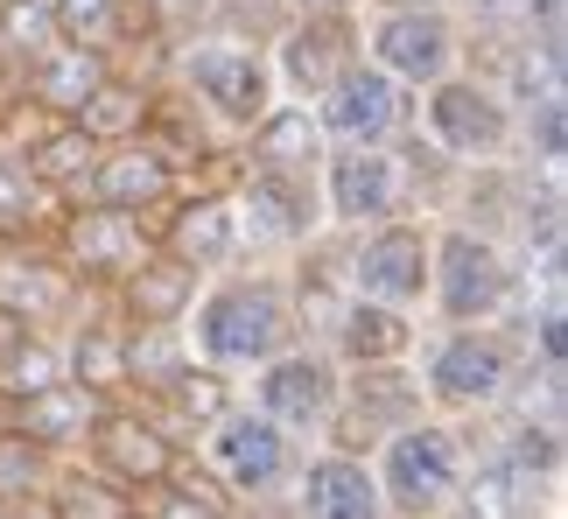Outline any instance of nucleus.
Listing matches in <instances>:
<instances>
[{
    "mask_svg": "<svg viewBox=\"0 0 568 519\" xmlns=\"http://www.w3.org/2000/svg\"><path fill=\"white\" fill-rule=\"evenodd\" d=\"M183 344L196 365L225 379H253L267 358L295 352L302 330H295V295H288V274L281 267H232V274H211L196 309L183 323Z\"/></svg>",
    "mask_w": 568,
    "mask_h": 519,
    "instance_id": "obj_1",
    "label": "nucleus"
},
{
    "mask_svg": "<svg viewBox=\"0 0 568 519\" xmlns=\"http://www.w3.org/2000/svg\"><path fill=\"white\" fill-rule=\"evenodd\" d=\"M162 78L232 141H246L253 126L267 120V105L281 99L274 92V63H267V35L239 14V0H225V14H217L211 29L183 35L176 50H169Z\"/></svg>",
    "mask_w": 568,
    "mask_h": 519,
    "instance_id": "obj_2",
    "label": "nucleus"
},
{
    "mask_svg": "<svg viewBox=\"0 0 568 519\" xmlns=\"http://www.w3.org/2000/svg\"><path fill=\"white\" fill-rule=\"evenodd\" d=\"M534 358L519 344V323H470V330H435L428 344H414V379L428 394V415L443 421H485L506 415V400H519Z\"/></svg>",
    "mask_w": 568,
    "mask_h": 519,
    "instance_id": "obj_3",
    "label": "nucleus"
},
{
    "mask_svg": "<svg viewBox=\"0 0 568 519\" xmlns=\"http://www.w3.org/2000/svg\"><path fill=\"white\" fill-rule=\"evenodd\" d=\"M527 295V267L513 246L485 240L470 225H435V260H428V316L443 330L470 323H513V302Z\"/></svg>",
    "mask_w": 568,
    "mask_h": 519,
    "instance_id": "obj_4",
    "label": "nucleus"
},
{
    "mask_svg": "<svg viewBox=\"0 0 568 519\" xmlns=\"http://www.w3.org/2000/svg\"><path fill=\"white\" fill-rule=\"evenodd\" d=\"M414 134L456 169H491L519 155V113L506 105V84L485 71H456L414 99Z\"/></svg>",
    "mask_w": 568,
    "mask_h": 519,
    "instance_id": "obj_5",
    "label": "nucleus"
},
{
    "mask_svg": "<svg viewBox=\"0 0 568 519\" xmlns=\"http://www.w3.org/2000/svg\"><path fill=\"white\" fill-rule=\"evenodd\" d=\"M470 449H477L470 428L464 421H443V415H422L414 428H400L393 442H379L373 478H379L386 519H443V512H456Z\"/></svg>",
    "mask_w": 568,
    "mask_h": 519,
    "instance_id": "obj_6",
    "label": "nucleus"
},
{
    "mask_svg": "<svg viewBox=\"0 0 568 519\" xmlns=\"http://www.w3.org/2000/svg\"><path fill=\"white\" fill-rule=\"evenodd\" d=\"M190 457L232 491V506H260V499H288V485H295V470H302L310 449L239 400L190 442Z\"/></svg>",
    "mask_w": 568,
    "mask_h": 519,
    "instance_id": "obj_7",
    "label": "nucleus"
},
{
    "mask_svg": "<svg viewBox=\"0 0 568 519\" xmlns=\"http://www.w3.org/2000/svg\"><path fill=\"white\" fill-rule=\"evenodd\" d=\"M225 190H232V211H239V267H253L260 253L295 260L310 240L331 232L323 225V190L302 183V176H274V169L232 162Z\"/></svg>",
    "mask_w": 568,
    "mask_h": 519,
    "instance_id": "obj_8",
    "label": "nucleus"
},
{
    "mask_svg": "<svg viewBox=\"0 0 568 519\" xmlns=\"http://www.w3.org/2000/svg\"><path fill=\"white\" fill-rule=\"evenodd\" d=\"M428 415V394L414 379V358L407 365H352L337 379V415L323 428L316 449H344V457H379V442H393L400 428H414Z\"/></svg>",
    "mask_w": 568,
    "mask_h": 519,
    "instance_id": "obj_9",
    "label": "nucleus"
},
{
    "mask_svg": "<svg viewBox=\"0 0 568 519\" xmlns=\"http://www.w3.org/2000/svg\"><path fill=\"white\" fill-rule=\"evenodd\" d=\"M337 379H344V365L331 352L295 344V352L267 358L253 379H239V400H246L253 415H267L281 436H295L302 449H316L331 415H337Z\"/></svg>",
    "mask_w": 568,
    "mask_h": 519,
    "instance_id": "obj_10",
    "label": "nucleus"
},
{
    "mask_svg": "<svg viewBox=\"0 0 568 519\" xmlns=\"http://www.w3.org/2000/svg\"><path fill=\"white\" fill-rule=\"evenodd\" d=\"M358 50H365V63H379L400 92L422 99L428 84L464 71V21H456V8L373 14V21H358Z\"/></svg>",
    "mask_w": 568,
    "mask_h": 519,
    "instance_id": "obj_11",
    "label": "nucleus"
},
{
    "mask_svg": "<svg viewBox=\"0 0 568 519\" xmlns=\"http://www.w3.org/2000/svg\"><path fill=\"white\" fill-rule=\"evenodd\" d=\"M78 464L92 470V478H105L120 499H148V491L183 464V442L169 436L148 407L113 400V407H99V421H92V436H84Z\"/></svg>",
    "mask_w": 568,
    "mask_h": 519,
    "instance_id": "obj_12",
    "label": "nucleus"
},
{
    "mask_svg": "<svg viewBox=\"0 0 568 519\" xmlns=\"http://www.w3.org/2000/svg\"><path fill=\"white\" fill-rule=\"evenodd\" d=\"M428 260H435V225L393 218V225H373V232H352L344 281H352L358 302H386V309L422 316L428 309Z\"/></svg>",
    "mask_w": 568,
    "mask_h": 519,
    "instance_id": "obj_13",
    "label": "nucleus"
},
{
    "mask_svg": "<svg viewBox=\"0 0 568 519\" xmlns=\"http://www.w3.org/2000/svg\"><path fill=\"white\" fill-rule=\"evenodd\" d=\"M316 190H323V225L331 232H373L393 218H414L400 147H331Z\"/></svg>",
    "mask_w": 568,
    "mask_h": 519,
    "instance_id": "obj_14",
    "label": "nucleus"
},
{
    "mask_svg": "<svg viewBox=\"0 0 568 519\" xmlns=\"http://www.w3.org/2000/svg\"><path fill=\"white\" fill-rule=\"evenodd\" d=\"M42 246L57 253V267L71 274L84 295L105 302L148 260V225L113 218V211H99V204H63V218L50 225V240H42Z\"/></svg>",
    "mask_w": 568,
    "mask_h": 519,
    "instance_id": "obj_15",
    "label": "nucleus"
},
{
    "mask_svg": "<svg viewBox=\"0 0 568 519\" xmlns=\"http://www.w3.org/2000/svg\"><path fill=\"white\" fill-rule=\"evenodd\" d=\"M358 21L365 14H281V29L267 35V63H274V92L310 105L365 57L358 50Z\"/></svg>",
    "mask_w": 568,
    "mask_h": 519,
    "instance_id": "obj_16",
    "label": "nucleus"
},
{
    "mask_svg": "<svg viewBox=\"0 0 568 519\" xmlns=\"http://www.w3.org/2000/svg\"><path fill=\"white\" fill-rule=\"evenodd\" d=\"M310 113L331 147H393L414 126V92H400L379 63H352L323 99H310Z\"/></svg>",
    "mask_w": 568,
    "mask_h": 519,
    "instance_id": "obj_17",
    "label": "nucleus"
},
{
    "mask_svg": "<svg viewBox=\"0 0 568 519\" xmlns=\"http://www.w3.org/2000/svg\"><path fill=\"white\" fill-rule=\"evenodd\" d=\"M148 246L183 260L190 274H232L239 267V211H232V190L225 183H183L169 211L148 225Z\"/></svg>",
    "mask_w": 568,
    "mask_h": 519,
    "instance_id": "obj_18",
    "label": "nucleus"
},
{
    "mask_svg": "<svg viewBox=\"0 0 568 519\" xmlns=\"http://www.w3.org/2000/svg\"><path fill=\"white\" fill-rule=\"evenodd\" d=\"M84 309H92V295L57 267V253L42 240L0 246V316L29 323V330H42V337H63Z\"/></svg>",
    "mask_w": 568,
    "mask_h": 519,
    "instance_id": "obj_19",
    "label": "nucleus"
},
{
    "mask_svg": "<svg viewBox=\"0 0 568 519\" xmlns=\"http://www.w3.org/2000/svg\"><path fill=\"white\" fill-rule=\"evenodd\" d=\"M176 190H183V176L155 155V147H148V141H120V147L99 155V169H92V183H84L78 204H99V211H113V218L155 225Z\"/></svg>",
    "mask_w": 568,
    "mask_h": 519,
    "instance_id": "obj_20",
    "label": "nucleus"
},
{
    "mask_svg": "<svg viewBox=\"0 0 568 519\" xmlns=\"http://www.w3.org/2000/svg\"><path fill=\"white\" fill-rule=\"evenodd\" d=\"M196 295H204V274H190L183 260H169V253L148 246L141 267L105 295V309H113L120 330H183L190 309H196Z\"/></svg>",
    "mask_w": 568,
    "mask_h": 519,
    "instance_id": "obj_21",
    "label": "nucleus"
},
{
    "mask_svg": "<svg viewBox=\"0 0 568 519\" xmlns=\"http://www.w3.org/2000/svg\"><path fill=\"white\" fill-rule=\"evenodd\" d=\"M8 147H14L21 169H29L57 204H78L84 183H92V169H99V155H105L78 120H14Z\"/></svg>",
    "mask_w": 568,
    "mask_h": 519,
    "instance_id": "obj_22",
    "label": "nucleus"
},
{
    "mask_svg": "<svg viewBox=\"0 0 568 519\" xmlns=\"http://www.w3.org/2000/svg\"><path fill=\"white\" fill-rule=\"evenodd\" d=\"M288 499L302 519H386L379 478L365 457H344V449H310L288 485Z\"/></svg>",
    "mask_w": 568,
    "mask_h": 519,
    "instance_id": "obj_23",
    "label": "nucleus"
},
{
    "mask_svg": "<svg viewBox=\"0 0 568 519\" xmlns=\"http://www.w3.org/2000/svg\"><path fill=\"white\" fill-rule=\"evenodd\" d=\"M246 169H274V176H302V183H323V162H331V141H323V126L310 105L295 99H274L267 120L253 126L246 141H239V155Z\"/></svg>",
    "mask_w": 568,
    "mask_h": 519,
    "instance_id": "obj_24",
    "label": "nucleus"
},
{
    "mask_svg": "<svg viewBox=\"0 0 568 519\" xmlns=\"http://www.w3.org/2000/svg\"><path fill=\"white\" fill-rule=\"evenodd\" d=\"M113 63H120V57H99V50H71V42H57V50L42 57L29 78H21L14 120H78L84 99L99 92V78L113 71Z\"/></svg>",
    "mask_w": 568,
    "mask_h": 519,
    "instance_id": "obj_25",
    "label": "nucleus"
},
{
    "mask_svg": "<svg viewBox=\"0 0 568 519\" xmlns=\"http://www.w3.org/2000/svg\"><path fill=\"white\" fill-rule=\"evenodd\" d=\"M57 344H63V379H71L78 394H92L99 407L126 400V330L113 323L105 302H92Z\"/></svg>",
    "mask_w": 568,
    "mask_h": 519,
    "instance_id": "obj_26",
    "label": "nucleus"
},
{
    "mask_svg": "<svg viewBox=\"0 0 568 519\" xmlns=\"http://www.w3.org/2000/svg\"><path fill=\"white\" fill-rule=\"evenodd\" d=\"M414 344H422V316L386 309V302H358V295H352L323 352H331L344 373H352V365H407Z\"/></svg>",
    "mask_w": 568,
    "mask_h": 519,
    "instance_id": "obj_27",
    "label": "nucleus"
},
{
    "mask_svg": "<svg viewBox=\"0 0 568 519\" xmlns=\"http://www.w3.org/2000/svg\"><path fill=\"white\" fill-rule=\"evenodd\" d=\"M0 421H8L21 442H36L50 464H78V449H84V436H92V421H99V400L63 379V386H50V394H36L21 407H0Z\"/></svg>",
    "mask_w": 568,
    "mask_h": 519,
    "instance_id": "obj_28",
    "label": "nucleus"
},
{
    "mask_svg": "<svg viewBox=\"0 0 568 519\" xmlns=\"http://www.w3.org/2000/svg\"><path fill=\"white\" fill-rule=\"evenodd\" d=\"M50 21H57V42H71V50H99V57H120V63H141V50H155V35L141 29L134 0H50Z\"/></svg>",
    "mask_w": 568,
    "mask_h": 519,
    "instance_id": "obj_29",
    "label": "nucleus"
},
{
    "mask_svg": "<svg viewBox=\"0 0 568 519\" xmlns=\"http://www.w3.org/2000/svg\"><path fill=\"white\" fill-rule=\"evenodd\" d=\"M540 499H548V485L527 478L513 457H498V449L477 457V449H470L464 491H456V519H534Z\"/></svg>",
    "mask_w": 568,
    "mask_h": 519,
    "instance_id": "obj_30",
    "label": "nucleus"
},
{
    "mask_svg": "<svg viewBox=\"0 0 568 519\" xmlns=\"http://www.w3.org/2000/svg\"><path fill=\"white\" fill-rule=\"evenodd\" d=\"M155 84H162V71H141V63H113V71L99 78V92L84 99L78 126H84V134H92L99 147L141 141V126H148V105H155Z\"/></svg>",
    "mask_w": 568,
    "mask_h": 519,
    "instance_id": "obj_31",
    "label": "nucleus"
},
{
    "mask_svg": "<svg viewBox=\"0 0 568 519\" xmlns=\"http://www.w3.org/2000/svg\"><path fill=\"white\" fill-rule=\"evenodd\" d=\"M225 407H239V379H225V373H211V365H196V358H190L183 373L169 379L155 400H148V415H155L169 436L190 449V442L204 436L217 415H225Z\"/></svg>",
    "mask_w": 568,
    "mask_h": 519,
    "instance_id": "obj_32",
    "label": "nucleus"
},
{
    "mask_svg": "<svg viewBox=\"0 0 568 519\" xmlns=\"http://www.w3.org/2000/svg\"><path fill=\"white\" fill-rule=\"evenodd\" d=\"M50 50H57L50 0H0V105H8V113H14L21 78H29Z\"/></svg>",
    "mask_w": 568,
    "mask_h": 519,
    "instance_id": "obj_33",
    "label": "nucleus"
},
{
    "mask_svg": "<svg viewBox=\"0 0 568 519\" xmlns=\"http://www.w3.org/2000/svg\"><path fill=\"white\" fill-rule=\"evenodd\" d=\"M183 365H190L183 330H126V400L148 407L169 379L183 373Z\"/></svg>",
    "mask_w": 568,
    "mask_h": 519,
    "instance_id": "obj_34",
    "label": "nucleus"
},
{
    "mask_svg": "<svg viewBox=\"0 0 568 519\" xmlns=\"http://www.w3.org/2000/svg\"><path fill=\"white\" fill-rule=\"evenodd\" d=\"M50 386H63V344L29 330L21 344H8L0 352V407H21L36 394H50Z\"/></svg>",
    "mask_w": 568,
    "mask_h": 519,
    "instance_id": "obj_35",
    "label": "nucleus"
},
{
    "mask_svg": "<svg viewBox=\"0 0 568 519\" xmlns=\"http://www.w3.org/2000/svg\"><path fill=\"white\" fill-rule=\"evenodd\" d=\"M134 499H120L105 478H92L84 464H63L57 478H50V491L36 499V519H120Z\"/></svg>",
    "mask_w": 568,
    "mask_h": 519,
    "instance_id": "obj_36",
    "label": "nucleus"
},
{
    "mask_svg": "<svg viewBox=\"0 0 568 519\" xmlns=\"http://www.w3.org/2000/svg\"><path fill=\"white\" fill-rule=\"evenodd\" d=\"M63 464H50L36 442H21L8 421H0V499L8 506H21V512H36V499L50 491V478H57Z\"/></svg>",
    "mask_w": 568,
    "mask_h": 519,
    "instance_id": "obj_37",
    "label": "nucleus"
},
{
    "mask_svg": "<svg viewBox=\"0 0 568 519\" xmlns=\"http://www.w3.org/2000/svg\"><path fill=\"white\" fill-rule=\"evenodd\" d=\"M141 8V29L155 35V50L169 57L183 35H196V29H211L217 14H225V0H134Z\"/></svg>",
    "mask_w": 568,
    "mask_h": 519,
    "instance_id": "obj_38",
    "label": "nucleus"
},
{
    "mask_svg": "<svg viewBox=\"0 0 568 519\" xmlns=\"http://www.w3.org/2000/svg\"><path fill=\"white\" fill-rule=\"evenodd\" d=\"M288 14H365V0H281Z\"/></svg>",
    "mask_w": 568,
    "mask_h": 519,
    "instance_id": "obj_39",
    "label": "nucleus"
},
{
    "mask_svg": "<svg viewBox=\"0 0 568 519\" xmlns=\"http://www.w3.org/2000/svg\"><path fill=\"white\" fill-rule=\"evenodd\" d=\"M373 14H414V8H456V0H365Z\"/></svg>",
    "mask_w": 568,
    "mask_h": 519,
    "instance_id": "obj_40",
    "label": "nucleus"
},
{
    "mask_svg": "<svg viewBox=\"0 0 568 519\" xmlns=\"http://www.w3.org/2000/svg\"><path fill=\"white\" fill-rule=\"evenodd\" d=\"M0 519H36V512H21V506H8V499H0Z\"/></svg>",
    "mask_w": 568,
    "mask_h": 519,
    "instance_id": "obj_41",
    "label": "nucleus"
},
{
    "mask_svg": "<svg viewBox=\"0 0 568 519\" xmlns=\"http://www.w3.org/2000/svg\"><path fill=\"white\" fill-rule=\"evenodd\" d=\"M120 519H148V512H141V506H126V512H120Z\"/></svg>",
    "mask_w": 568,
    "mask_h": 519,
    "instance_id": "obj_42",
    "label": "nucleus"
}]
</instances>
